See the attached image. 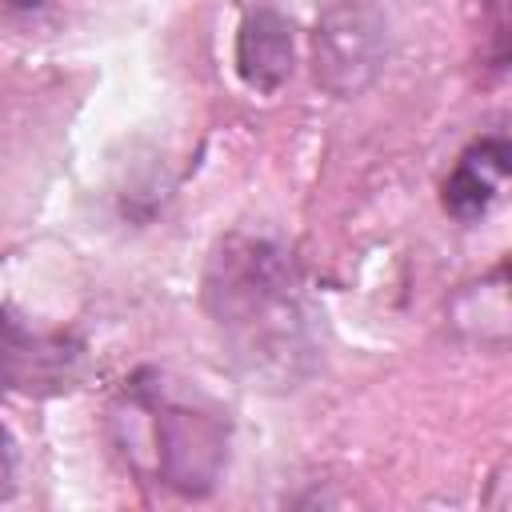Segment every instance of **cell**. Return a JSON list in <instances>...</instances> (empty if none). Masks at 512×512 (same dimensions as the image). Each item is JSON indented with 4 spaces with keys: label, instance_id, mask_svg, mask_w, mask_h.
Wrapping results in <instances>:
<instances>
[{
    "label": "cell",
    "instance_id": "obj_4",
    "mask_svg": "<svg viewBox=\"0 0 512 512\" xmlns=\"http://www.w3.org/2000/svg\"><path fill=\"white\" fill-rule=\"evenodd\" d=\"M84 372V344L68 332H36L0 308V388L20 396L68 392Z\"/></svg>",
    "mask_w": 512,
    "mask_h": 512
},
{
    "label": "cell",
    "instance_id": "obj_3",
    "mask_svg": "<svg viewBox=\"0 0 512 512\" xmlns=\"http://www.w3.org/2000/svg\"><path fill=\"white\" fill-rule=\"evenodd\" d=\"M384 20L372 4L364 0H340L332 4L312 32V60H316V80L332 96H360L380 64H384Z\"/></svg>",
    "mask_w": 512,
    "mask_h": 512
},
{
    "label": "cell",
    "instance_id": "obj_8",
    "mask_svg": "<svg viewBox=\"0 0 512 512\" xmlns=\"http://www.w3.org/2000/svg\"><path fill=\"white\" fill-rule=\"evenodd\" d=\"M16 8H40V4H48V0H12Z\"/></svg>",
    "mask_w": 512,
    "mask_h": 512
},
{
    "label": "cell",
    "instance_id": "obj_5",
    "mask_svg": "<svg viewBox=\"0 0 512 512\" xmlns=\"http://www.w3.org/2000/svg\"><path fill=\"white\" fill-rule=\"evenodd\" d=\"M292 20L272 8H256L244 16L236 32V72L252 92H276L292 76Z\"/></svg>",
    "mask_w": 512,
    "mask_h": 512
},
{
    "label": "cell",
    "instance_id": "obj_6",
    "mask_svg": "<svg viewBox=\"0 0 512 512\" xmlns=\"http://www.w3.org/2000/svg\"><path fill=\"white\" fill-rule=\"evenodd\" d=\"M504 180H508V140L504 136L476 140L472 148H464V156L444 180V212L456 216L460 224L480 220L496 204Z\"/></svg>",
    "mask_w": 512,
    "mask_h": 512
},
{
    "label": "cell",
    "instance_id": "obj_1",
    "mask_svg": "<svg viewBox=\"0 0 512 512\" xmlns=\"http://www.w3.org/2000/svg\"><path fill=\"white\" fill-rule=\"evenodd\" d=\"M204 308L244 372L280 384L296 380L312 344L296 264L284 248L252 236L220 240L204 272Z\"/></svg>",
    "mask_w": 512,
    "mask_h": 512
},
{
    "label": "cell",
    "instance_id": "obj_7",
    "mask_svg": "<svg viewBox=\"0 0 512 512\" xmlns=\"http://www.w3.org/2000/svg\"><path fill=\"white\" fill-rule=\"evenodd\" d=\"M12 492H16V444L0 424V500H8Z\"/></svg>",
    "mask_w": 512,
    "mask_h": 512
},
{
    "label": "cell",
    "instance_id": "obj_2",
    "mask_svg": "<svg viewBox=\"0 0 512 512\" xmlns=\"http://www.w3.org/2000/svg\"><path fill=\"white\" fill-rule=\"evenodd\" d=\"M132 408H140L152 420V444H156V476L168 488H180L188 496H204L228 460V424L208 404H188L160 388V376L144 384V376L128 388Z\"/></svg>",
    "mask_w": 512,
    "mask_h": 512
}]
</instances>
